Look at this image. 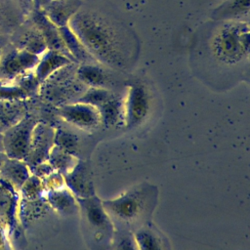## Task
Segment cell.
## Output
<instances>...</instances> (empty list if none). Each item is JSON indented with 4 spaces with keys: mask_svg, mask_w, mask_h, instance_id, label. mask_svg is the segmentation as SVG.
I'll return each instance as SVG.
<instances>
[{
    "mask_svg": "<svg viewBox=\"0 0 250 250\" xmlns=\"http://www.w3.org/2000/svg\"><path fill=\"white\" fill-rule=\"evenodd\" d=\"M55 129L50 125L37 122L31 134L29 149L23 161L29 169L35 165L48 160L50 150L54 146Z\"/></svg>",
    "mask_w": 250,
    "mask_h": 250,
    "instance_id": "ba28073f",
    "label": "cell"
},
{
    "mask_svg": "<svg viewBox=\"0 0 250 250\" xmlns=\"http://www.w3.org/2000/svg\"><path fill=\"white\" fill-rule=\"evenodd\" d=\"M44 190L45 188L43 186L42 179L37 177L36 175L31 174L22 184L19 192H20V195H21V198L34 200V199L41 198Z\"/></svg>",
    "mask_w": 250,
    "mask_h": 250,
    "instance_id": "d4e9b609",
    "label": "cell"
},
{
    "mask_svg": "<svg viewBox=\"0 0 250 250\" xmlns=\"http://www.w3.org/2000/svg\"><path fill=\"white\" fill-rule=\"evenodd\" d=\"M71 62L72 60L63 53L49 49L39 57V61L34 67V73L39 82H43L57 70L65 67Z\"/></svg>",
    "mask_w": 250,
    "mask_h": 250,
    "instance_id": "7c38bea8",
    "label": "cell"
},
{
    "mask_svg": "<svg viewBox=\"0 0 250 250\" xmlns=\"http://www.w3.org/2000/svg\"><path fill=\"white\" fill-rule=\"evenodd\" d=\"M20 49L26 50L37 56H41L47 49L43 36L38 29L25 33L20 40Z\"/></svg>",
    "mask_w": 250,
    "mask_h": 250,
    "instance_id": "cb8c5ba5",
    "label": "cell"
},
{
    "mask_svg": "<svg viewBox=\"0 0 250 250\" xmlns=\"http://www.w3.org/2000/svg\"><path fill=\"white\" fill-rule=\"evenodd\" d=\"M250 0H224L211 13V18L218 21H248Z\"/></svg>",
    "mask_w": 250,
    "mask_h": 250,
    "instance_id": "4fadbf2b",
    "label": "cell"
},
{
    "mask_svg": "<svg viewBox=\"0 0 250 250\" xmlns=\"http://www.w3.org/2000/svg\"><path fill=\"white\" fill-rule=\"evenodd\" d=\"M1 56H2V49H1V47H0V59H1Z\"/></svg>",
    "mask_w": 250,
    "mask_h": 250,
    "instance_id": "f546056e",
    "label": "cell"
},
{
    "mask_svg": "<svg viewBox=\"0 0 250 250\" xmlns=\"http://www.w3.org/2000/svg\"><path fill=\"white\" fill-rule=\"evenodd\" d=\"M214 31L210 50L219 62L235 65L249 58V21H227Z\"/></svg>",
    "mask_w": 250,
    "mask_h": 250,
    "instance_id": "3957f363",
    "label": "cell"
},
{
    "mask_svg": "<svg viewBox=\"0 0 250 250\" xmlns=\"http://www.w3.org/2000/svg\"><path fill=\"white\" fill-rule=\"evenodd\" d=\"M76 199L84 226L92 232L94 240L96 242L110 241L113 238L115 229L102 204V200L96 195Z\"/></svg>",
    "mask_w": 250,
    "mask_h": 250,
    "instance_id": "277c9868",
    "label": "cell"
},
{
    "mask_svg": "<svg viewBox=\"0 0 250 250\" xmlns=\"http://www.w3.org/2000/svg\"><path fill=\"white\" fill-rule=\"evenodd\" d=\"M20 192L8 182L0 178V220L7 226L9 231L17 229V212Z\"/></svg>",
    "mask_w": 250,
    "mask_h": 250,
    "instance_id": "30bf717a",
    "label": "cell"
},
{
    "mask_svg": "<svg viewBox=\"0 0 250 250\" xmlns=\"http://www.w3.org/2000/svg\"><path fill=\"white\" fill-rule=\"evenodd\" d=\"M0 151H3V144H2V133L0 132Z\"/></svg>",
    "mask_w": 250,
    "mask_h": 250,
    "instance_id": "f1b7e54d",
    "label": "cell"
},
{
    "mask_svg": "<svg viewBox=\"0 0 250 250\" xmlns=\"http://www.w3.org/2000/svg\"><path fill=\"white\" fill-rule=\"evenodd\" d=\"M59 111L62 119L83 130L96 129L102 123L98 108L84 102L63 105Z\"/></svg>",
    "mask_w": 250,
    "mask_h": 250,
    "instance_id": "9c48e42d",
    "label": "cell"
},
{
    "mask_svg": "<svg viewBox=\"0 0 250 250\" xmlns=\"http://www.w3.org/2000/svg\"><path fill=\"white\" fill-rule=\"evenodd\" d=\"M30 175L28 165L21 159L6 157L0 167V178L8 182L18 191Z\"/></svg>",
    "mask_w": 250,
    "mask_h": 250,
    "instance_id": "5bb4252c",
    "label": "cell"
},
{
    "mask_svg": "<svg viewBox=\"0 0 250 250\" xmlns=\"http://www.w3.org/2000/svg\"><path fill=\"white\" fill-rule=\"evenodd\" d=\"M58 28H59V32L62 37V40L73 61H77L82 63L95 62V60L88 53V51L82 45V43L77 38V36L70 29L68 24L58 27Z\"/></svg>",
    "mask_w": 250,
    "mask_h": 250,
    "instance_id": "ffe728a7",
    "label": "cell"
},
{
    "mask_svg": "<svg viewBox=\"0 0 250 250\" xmlns=\"http://www.w3.org/2000/svg\"><path fill=\"white\" fill-rule=\"evenodd\" d=\"M7 226L0 220V248H4L7 243Z\"/></svg>",
    "mask_w": 250,
    "mask_h": 250,
    "instance_id": "4316f807",
    "label": "cell"
},
{
    "mask_svg": "<svg viewBox=\"0 0 250 250\" xmlns=\"http://www.w3.org/2000/svg\"><path fill=\"white\" fill-rule=\"evenodd\" d=\"M77 76L84 84L91 87H104L107 80L104 69L92 62L82 63L77 69Z\"/></svg>",
    "mask_w": 250,
    "mask_h": 250,
    "instance_id": "7402d4cb",
    "label": "cell"
},
{
    "mask_svg": "<svg viewBox=\"0 0 250 250\" xmlns=\"http://www.w3.org/2000/svg\"><path fill=\"white\" fill-rule=\"evenodd\" d=\"M54 145L72 154L77 150L78 138L64 130H55Z\"/></svg>",
    "mask_w": 250,
    "mask_h": 250,
    "instance_id": "484cf974",
    "label": "cell"
},
{
    "mask_svg": "<svg viewBox=\"0 0 250 250\" xmlns=\"http://www.w3.org/2000/svg\"><path fill=\"white\" fill-rule=\"evenodd\" d=\"M66 188L76 198H85L95 195L93 181L84 163L77 162L74 168L63 175Z\"/></svg>",
    "mask_w": 250,
    "mask_h": 250,
    "instance_id": "8fae6325",
    "label": "cell"
},
{
    "mask_svg": "<svg viewBox=\"0 0 250 250\" xmlns=\"http://www.w3.org/2000/svg\"><path fill=\"white\" fill-rule=\"evenodd\" d=\"M27 114L24 100L0 99V132L19 122Z\"/></svg>",
    "mask_w": 250,
    "mask_h": 250,
    "instance_id": "ac0fdd59",
    "label": "cell"
},
{
    "mask_svg": "<svg viewBox=\"0 0 250 250\" xmlns=\"http://www.w3.org/2000/svg\"><path fill=\"white\" fill-rule=\"evenodd\" d=\"M48 161L51 163L55 170L61 172L63 175L70 172L78 162L71 153L58 147L55 145L50 150Z\"/></svg>",
    "mask_w": 250,
    "mask_h": 250,
    "instance_id": "603a6c76",
    "label": "cell"
},
{
    "mask_svg": "<svg viewBox=\"0 0 250 250\" xmlns=\"http://www.w3.org/2000/svg\"><path fill=\"white\" fill-rule=\"evenodd\" d=\"M151 98L147 87L139 82L127 86V91L122 101V122L129 128L141 126L150 111Z\"/></svg>",
    "mask_w": 250,
    "mask_h": 250,
    "instance_id": "5b68a950",
    "label": "cell"
},
{
    "mask_svg": "<svg viewBox=\"0 0 250 250\" xmlns=\"http://www.w3.org/2000/svg\"><path fill=\"white\" fill-rule=\"evenodd\" d=\"M136 248L140 249H163L168 248L165 236L150 222L141 226L133 232Z\"/></svg>",
    "mask_w": 250,
    "mask_h": 250,
    "instance_id": "9a60e30c",
    "label": "cell"
},
{
    "mask_svg": "<svg viewBox=\"0 0 250 250\" xmlns=\"http://www.w3.org/2000/svg\"><path fill=\"white\" fill-rule=\"evenodd\" d=\"M157 202V188L148 184L131 188L114 199L103 200L115 231H135L149 222Z\"/></svg>",
    "mask_w": 250,
    "mask_h": 250,
    "instance_id": "7a4b0ae2",
    "label": "cell"
},
{
    "mask_svg": "<svg viewBox=\"0 0 250 250\" xmlns=\"http://www.w3.org/2000/svg\"><path fill=\"white\" fill-rule=\"evenodd\" d=\"M35 24L37 26V29L40 31L41 35L43 36L45 43L47 45V48L59 51L61 53H63L67 57H69V53L67 52V50L62 40L58 26H56L46 17L45 14H43V15L38 14L35 17ZM70 59L72 60V58H70Z\"/></svg>",
    "mask_w": 250,
    "mask_h": 250,
    "instance_id": "2e32d148",
    "label": "cell"
},
{
    "mask_svg": "<svg viewBox=\"0 0 250 250\" xmlns=\"http://www.w3.org/2000/svg\"><path fill=\"white\" fill-rule=\"evenodd\" d=\"M46 201L57 212L63 215L73 214L79 209L77 199H75L73 193L64 187L59 189L48 190Z\"/></svg>",
    "mask_w": 250,
    "mask_h": 250,
    "instance_id": "d6986e66",
    "label": "cell"
},
{
    "mask_svg": "<svg viewBox=\"0 0 250 250\" xmlns=\"http://www.w3.org/2000/svg\"><path fill=\"white\" fill-rule=\"evenodd\" d=\"M68 26L95 61L114 69H124L131 62L133 39L108 19L92 11L78 10Z\"/></svg>",
    "mask_w": 250,
    "mask_h": 250,
    "instance_id": "6da1fadb",
    "label": "cell"
},
{
    "mask_svg": "<svg viewBox=\"0 0 250 250\" xmlns=\"http://www.w3.org/2000/svg\"><path fill=\"white\" fill-rule=\"evenodd\" d=\"M77 0H53L46 9V17L58 27L67 25L71 17L78 11Z\"/></svg>",
    "mask_w": 250,
    "mask_h": 250,
    "instance_id": "e0dca14e",
    "label": "cell"
},
{
    "mask_svg": "<svg viewBox=\"0 0 250 250\" xmlns=\"http://www.w3.org/2000/svg\"><path fill=\"white\" fill-rule=\"evenodd\" d=\"M7 156L5 155V153L3 152V151H0V167H1V165H2V163H3V161L5 160V158H6Z\"/></svg>",
    "mask_w": 250,
    "mask_h": 250,
    "instance_id": "83f0119b",
    "label": "cell"
},
{
    "mask_svg": "<svg viewBox=\"0 0 250 250\" xmlns=\"http://www.w3.org/2000/svg\"><path fill=\"white\" fill-rule=\"evenodd\" d=\"M38 121L27 114L2 133L3 152L9 158L23 160L29 149L31 134Z\"/></svg>",
    "mask_w": 250,
    "mask_h": 250,
    "instance_id": "8992f818",
    "label": "cell"
},
{
    "mask_svg": "<svg viewBox=\"0 0 250 250\" xmlns=\"http://www.w3.org/2000/svg\"><path fill=\"white\" fill-rule=\"evenodd\" d=\"M39 57L20 48L12 49L5 54L2 52L0 59V81L12 82L21 74L34 69Z\"/></svg>",
    "mask_w": 250,
    "mask_h": 250,
    "instance_id": "52a82bcc",
    "label": "cell"
},
{
    "mask_svg": "<svg viewBox=\"0 0 250 250\" xmlns=\"http://www.w3.org/2000/svg\"><path fill=\"white\" fill-rule=\"evenodd\" d=\"M101 121L106 126H114L122 120V102L112 93L97 106Z\"/></svg>",
    "mask_w": 250,
    "mask_h": 250,
    "instance_id": "44dd1931",
    "label": "cell"
}]
</instances>
